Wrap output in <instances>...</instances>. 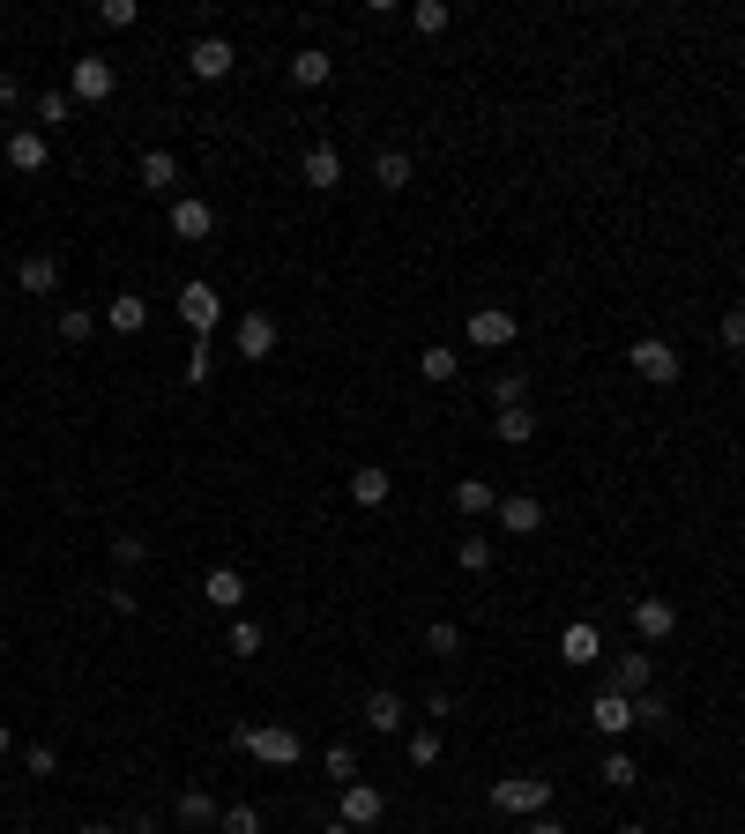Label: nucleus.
<instances>
[{
	"label": "nucleus",
	"mask_w": 745,
	"mask_h": 834,
	"mask_svg": "<svg viewBox=\"0 0 745 834\" xmlns=\"http://www.w3.org/2000/svg\"><path fill=\"white\" fill-rule=\"evenodd\" d=\"M231 745H239V753H254L261 767H298V761H306V745H298L291 723H239V731H231Z\"/></svg>",
	"instance_id": "f257e3e1"
},
{
	"label": "nucleus",
	"mask_w": 745,
	"mask_h": 834,
	"mask_svg": "<svg viewBox=\"0 0 745 834\" xmlns=\"http://www.w3.org/2000/svg\"><path fill=\"white\" fill-rule=\"evenodd\" d=\"M493 812L537 820V812H552V783L545 775H507V783H493Z\"/></svg>",
	"instance_id": "f03ea898"
},
{
	"label": "nucleus",
	"mask_w": 745,
	"mask_h": 834,
	"mask_svg": "<svg viewBox=\"0 0 745 834\" xmlns=\"http://www.w3.org/2000/svg\"><path fill=\"white\" fill-rule=\"evenodd\" d=\"M112 90H120V75H112V60H98V52H82V60H74V75H68V98H74V105H105Z\"/></svg>",
	"instance_id": "7ed1b4c3"
},
{
	"label": "nucleus",
	"mask_w": 745,
	"mask_h": 834,
	"mask_svg": "<svg viewBox=\"0 0 745 834\" xmlns=\"http://www.w3.org/2000/svg\"><path fill=\"white\" fill-rule=\"evenodd\" d=\"M179 320H187V328H195V344H209V328H217L224 320V298H217V284H187V291H179Z\"/></svg>",
	"instance_id": "20e7f679"
},
{
	"label": "nucleus",
	"mask_w": 745,
	"mask_h": 834,
	"mask_svg": "<svg viewBox=\"0 0 745 834\" xmlns=\"http://www.w3.org/2000/svg\"><path fill=\"white\" fill-rule=\"evenodd\" d=\"M463 336H470V350H507V344H515V336H522V320L507 314V306H477Z\"/></svg>",
	"instance_id": "39448f33"
},
{
	"label": "nucleus",
	"mask_w": 745,
	"mask_h": 834,
	"mask_svg": "<svg viewBox=\"0 0 745 834\" xmlns=\"http://www.w3.org/2000/svg\"><path fill=\"white\" fill-rule=\"evenodd\" d=\"M626 358H634V373H642V380H656V388H670V380H678V350H670L664 336H642Z\"/></svg>",
	"instance_id": "423d86ee"
},
{
	"label": "nucleus",
	"mask_w": 745,
	"mask_h": 834,
	"mask_svg": "<svg viewBox=\"0 0 745 834\" xmlns=\"http://www.w3.org/2000/svg\"><path fill=\"white\" fill-rule=\"evenodd\" d=\"M201 596H209V604H217V612H247V574H239V566H209V582H201Z\"/></svg>",
	"instance_id": "0eeeda50"
},
{
	"label": "nucleus",
	"mask_w": 745,
	"mask_h": 834,
	"mask_svg": "<svg viewBox=\"0 0 745 834\" xmlns=\"http://www.w3.org/2000/svg\"><path fill=\"white\" fill-rule=\"evenodd\" d=\"M187 68H195V82H224V75L239 68V52L224 46V38H195V52H187Z\"/></svg>",
	"instance_id": "6e6552de"
},
{
	"label": "nucleus",
	"mask_w": 745,
	"mask_h": 834,
	"mask_svg": "<svg viewBox=\"0 0 745 834\" xmlns=\"http://www.w3.org/2000/svg\"><path fill=\"white\" fill-rule=\"evenodd\" d=\"M589 723H596V731H604V737H626V731H634V701L604 686V693H596V701H589Z\"/></svg>",
	"instance_id": "1a4fd4ad"
},
{
	"label": "nucleus",
	"mask_w": 745,
	"mask_h": 834,
	"mask_svg": "<svg viewBox=\"0 0 745 834\" xmlns=\"http://www.w3.org/2000/svg\"><path fill=\"white\" fill-rule=\"evenodd\" d=\"M493 515H499V529H507V537H529V529H545V499L515 492V499H499Z\"/></svg>",
	"instance_id": "9d476101"
},
{
	"label": "nucleus",
	"mask_w": 745,
	"mask_h": 834,
	"mask_svg": "<svg viewBox=\"0 0 745 834\" xmlns=\"http://www.w3.org/2000/svg\"><path fill=\"white\" fill-rule=\"evenodd\" d=\"M670 626H678V604H670V596H642V604H634V634L642 641H670Z\"/></svg>",
	"instance_id": "9b49d317"
},
{
	"label": "nucleus",
	"mask_w": 745,
	"mask_h": 834,
	"mask_svg": "<svg viewBox=\"0 0 745 834\" xmlns=\"http://www.w3.org/2000/svg\"><path fill=\"white\" fill-rule=\"evenodd\" d=\"M135 187H149V195H172V187H179V157H172V149H142Z\"/></svg>",
	"instance_id": "f8f14e48"
},
{
	"label": "nucleus",
	"mask_w": 745,
	"mask_h": 834,
	"mask_svg": "<svg viewBox=\"0 0 745 834\" xmlns=\"http://www.w3.org/2000/svg\"><path fill=\"white\" fill-rule=\"evenodd\" d=\"M172 231L179 239H209V231H217V209H209L201 195H179L172 201Z\"/></svg>",
	"instance_id": "ddd939ff"
},
{
	"label": "nucleus",
	"mask_w": 745,
	"mask_h": 834,
	"mask_svg": "<svg viewBox=\"0 0 745 834\" xmlns=\"http://www.w3.org/2000/svg\"><path fill=\"white\" fill-rule=\"evenodd\" d=\"M612 693H626V701L656 693V663H648V656H619V663H612Z\"/></svg>",
	"instance_id": "4468645a"
},
{
	"label": "nucleus",
	"mask_w": 745,
	"mask_h": 834,
	"mask_svg": "<svg viewBox=\"0 0 745 834\" xmlns=\"http://www.w3.org/2000/svg\"><path fill=\"white\" fill-rule=\"evenodd\" d=\"M16 284H23L30 298H52L60 291V261H52V254H23V261H16Z\"/></svg>",
	"instance_id": "2eb2a0df"
},
{
	"label": "nucleus",
	"mask_w": 745,
	"mask_h": 834,
	"mask_svg": "<svg viewBox=\"0 0 745 834\" xmlns=\"http://www.w3.org/2000/svg\"><path fill=\"white\" fill-rule=\"evenodd\" d=\"M46 157H52V142L38 127H16V135H8V165H16V172H46Z\"/></svg>",
	"instance_id": "dca6fc26"
},
{
	"label": "nucleus",
	"mask_w": 745,
	"mask_h": 834,
	"mask_svg": "<svg viewBox=\"0 0 745 834\" xmlns=\"http://www.w3.org/2000/svg\"><path fill=\"white\" fill-rule=\"evenodd\" d=\"M306 187H314V195L344 187V157H336V142H314V149H306Z\"/></svg>",
	"instance_id": "f3484780"
},
{
	"label": "nucleus",
	"mask_w": 745,
	"mask_h": 834,
	"mask_svg": "<svg viewBox=\"0 0 745 834\" xmlns=\"http://www.w3.org/2000/svg\"><path fill=\"white\" fill-rule=\"evenodd\" d=\"M380 812H388V797H380L372 783H344V820H350V827H372Z\"/></svg>",
	"instance_id": "a211bd4d"
},
{
	"label": "nucleus",
	"mask_w": 745,
	"mask_h": 834,
	"mask_svg": "<svg viewBox=\"0 0 745 834\" xmlns=\"http://www.w3.org/2000/svg\"><path fill=\"white\" fill-rule=\"evenodd\" d=\"M388 492H396V477H388L380 463L350 469V499H358V507H388Z\"/></svg>",
	"instance_id": "6ab92c4d"
},
{
	"label": "nucleus",
	"mask_w": 745,
	"mask_h": 834,
	"mask_svg": "<svg viewBox=\"0 0 745 834\" xmlns=\"http://www.w3.org/2000/svg\"><path fill=\"white\" fill-rule=\"evenodd\" d=\"M231 336H239V358H269V350H276V320L269 314H247Z\"/></svg>",
	"instance_id": "aec40b11"
},
{
	"label": "nucleus",
	"mask_w": 745,
	"mask_h": 834,
	"mask_svg": "<svg viewBox=\"0 0 745 834\" xmlns=\"http://www.w3.org/2000/svg\"><path fill=\"white\" fill-rule=\"evenodd\" d=\"M105 328H112V336H142V328H149V306H142L135 291L112 298V306H105Z\"/></svg>",
	"instance_id": "412c9836"
},
{
	"label": "nucleus",
	"mask_w": 745,
	"mask_h": 834,
	"mask_svg": "<svg viewBox=\"0 0 745 834\" xmlns=\"http://www.w3.org/2000/svg\"><path fill=\"white\" fill-rule=\"evenodd\" d=\"M328 75H336V60H328V52H321V46H306V52H291V82H298V90H321Z\"/></svg>",
	"instance_id": "4be33fe9"
},
{
	"label": "nucleus",
	"mask_w": 745,
	"mask_h": 834,
	"mask_svg": "<svg viewBox=\"0 0 745 834\" xmlns=\"http://www.w3.org/2000/svg\"><path fill=\"white\" fill-rule=\"evenodd\" d=\"M172 812L187 820V827H217V820H224V805H217V797H209L201 783H195V790H179V805H172Z\"/></svg>",
	"instance_id": "5701e85b"
},
{
	"label": "nucleus",
	"mask_w": 745,
	"mask_h": 834,
	"mask_svg": "<svg viewBox=\"0 0 745 834\" xmlns=\"http://www.w3.org/2000/svg\"><path fill=\"white\" fill-rule=\"evenodd\" d=\"M366 723H372V731H380V737H388V731H403L410 715H403V701H396V693L380 686V693H366Z\"/></svg>",
	"instance_id": "b1692460"
},
{
	"label": "nucleus",
	"mask_w": 745,
	"mask_h": 834,
	"mask_svg": "<svg viewBox=\"0 0 745 834\" xmlns=\"http://www.w3.org/2000/svg\"><path fill=\"white\" fill-rule=\"evenodd\" d=\"M493 410H529V373H493Z\"/></svg>",
	"instance_id": "393cba45"
},
{
	"label": "nucleus",
	"mask_w": 745,
	"mask_h": 834,
	"mask_svg": "<svg viewBox=\"0 0 745 834\" xmlns=\"http://www.w3.org/2000/svg\"><path fill=\"white\" fill-rule=\"evenodd\" d=\"M596 648H604V634H596L589 618H582V626H567V634H559V656H567V663H596Z\"/></svg>",
	"instance_id": "a878e982"
},
{
	"label": "nucleus",
	"mask_w": 745,
	"mask_h": 834,
	"mask_svg": "<svg viewBox=\"0 0 745 834\" xmlns=\"http://www.w3.org/2000/svg\"><path fill=\"white\" fill-rule=\"evenodd\" d=\"M493 440L529 447V440H537V417H529V410H499V417H493Z\"/></svg>",
	"instance_id": "bb28decb"
},
{
	"label": "nucleus",
	"mask_w": 745,
	"mask_h": 834,
	"mask_svg": "<svg viewBox=\"0 0 745 834\" xmlns=\"http://www.w3.org/2000/svg\"><path fill=\"white\" fill-rule=\"evenodd\" d=\"M372 179H380L388 195H403V187H410V157H403V149H380V157H372Z\"/></svg>",
	"instance_id": "cd10ccee"
},
{
	"label": "nucleus",
	"mask_w": 745,
	"mask_h": 834,
	"mask_svg": "<svg viewBox=\"0 0 745 834\" xmlns=\"http://www.w3.org/2000/svg\"><path fill=\"white\" fill-rule=\"evenodd\" d=\"M455 507H463V515H493V507H499V492L485 485V477H463V485H455Z\"/></svg>",
	"instance_id": "c85d7f7f"
},
{
	"label": "nucleus",
	"mask_w": 745,
	"mask_h": 834,
	"mask_svg": "<svg viewBox=\"0 0 745 834\" xmlns=\"http://www.w3.org/2000/svg\"><path fill=\"white\" fill-rule=\"evenodd\" d=\"M52 328H60V344H90V336H98V314H82V306H60V320H52Z\"/></svg>",
	"instance_id": "c756f323"
},
{
	"label": "nucleus",
	"mask_w": 745,
	"mask_h": 834,
	"mask_svg": "<svg viewBox=\"0 0 745 834\" xmlns=\"http://www.w3.org/2000/svg\"><path fill=\"white\" fill-rule=\"evenodd\" d=\"M596 775H604L612 790H634V783H642V767H634V753H619V745L604 753V767H596Z\"/></svg>",
	"instance_id": "7c9ffc66"
},
{
	"label": "nucleus",
	"mask_w": 745,
	"mask_h": 834,
	"mask_svg": "<svg viewBox=\"0 0 745 834\" xmlns=\"http://www.w3.org/2000/svg\"><path fill=\"white\" fill-rule=\"evenodd\" d=\"M455 366H463V358H455L447 344H425V350H418V373H425V380H455Z\"/></svg>",
	"instance_id": "2f4dec72"
},
{
	"label": "nucleus",
	"mask_w": 745,
	"mask_h": 834,
	"mask_svg": "<svg viewBox=\"0 0 745 834\" xmlns=\"http://www.w3.org/2000/svg\"><path fill=\"white\" fill-rule=\"evenodd\" d=\"M74 120V98L68 90H46V98H38V135H46V127H68Z\"/></svg>",
	"instance_id": "473e14b6"
},
{
	"label": "nucleus",
	"mask_w": 745,
	"mask_h": 834,
	"mask_svg": "<svg viewBox=\"0 0 745 834\" xmlns=\"http://www.w3.org/2000/svg\"><path fill=\"white\" fill-rule=\"evenodd\" d=\"M425 648H433V656H455V648H463V626H455V618H433V626H425Z\"/></svg>",
	"instance_id": "72a5a7b5"
},
{
	"label": "nucleus",
	"mask_w": 745,
	"mask_h": 834,
	"mask_svg": "<svg viewBox=\"0 0 745 834\" xmlns=\"http://www.w3.org/2000/svg\"><path fill=\"white\" fill-rule=\"evenodd\" d=\"M403 761H410V767H433V761H440V731H410Z\"/></svg>",
	"instance_id": "f704fd0d"
},
{
	"label": "nucleus",
	"mask_w": 745,
	"mask_h": 834,
	"mask_svg": "<svg viewBox=\"0 0 745 834\" xmlns=\"http://www.w3.org/2000/svg\"><path fill=\"white\" fill-rule=\"evenodd\" d=\"M634 723H648V731H670V701H664V693H642V701H634Z\"/></svg>",
	"instance_id": "c9c22d12"
},
{
	"label": "nucleus",
	"mask_w": 745,
	"mask_h": 834,
	"mask_svg": "<svg viewBox=\"0 0 745 834\" xmlns=\"http://www.w3.org/2000/svg\"><path fill=\"white\" fill-rule=\"evenodd\" d=\"M231 656H261V626H254V618H231Z\"/></svg>",
	"instance_id": "e433bc0d"
},
{
	"label": "nucleus",
	"mask_w": 745,
	"mask_h": 834,
	"mask_svg": "<svg viewBox=\"0 0 745 834\" xmlns=\"http://www.w3.org/2000/svg\"><path fill=\"white\" fill-rule=\"evenodd\" d=\"M328 783H358V753H350V745H328Z\"/></svg>",
	"instance_id": "4c0bfd02"
},
{
	"label": "nucleus",
	"mask_w": 745,
	"mask_h": 834,
	"mask_svg": "<svg viewBox=\"0 0 745 834\" xmlns=\"http://www.w3.org/2000/svg\"><path fill=\"white\" fill-rule=\"evenodd\" d=\"M455 559L470 566V574H485V566H493V537H463L455 544Z\"/></svg>",
	"instance_id": "58836bf2"
},
{
	"label": "nucleus",
	"mask_w": 745,
	"mask_h": 834,
	"mask_svg": "<svg viewBox=\"0 0 745 834\" xmlns=\"http://www.w3.org/2000/svg\"><path fill=\"white\" fill-rule=\"evenodd\" d=\"M217 827H224V834H261V812H254V805H224Z\"/></svg>",
	"instance_id": "ea45409f"
},
{
	"label": "nucleus",
	"mask_w": 745,
	"mask_h": 834,
	"mask_svg": "<svg viewBox=\"0 0 745 834\" xmlns=\"http://www.w3.org/2000/svg\"><path fill=\"white\" fill-rule=\"evenodd\" d=\"M410 23H418L425 38H440V30H447V8H440V0H418V8H410Z\"/></svg>",
	"instance_id": "a19ab883"
},
{
	"label": "nucleus",
	"mask_w": 745,
	"mask_h": 834,
	"mask_svg": "<svg viewBox=\"0 0 745 834\" xmlns=\"http://www.w3.org/2000/svg\"><path fill=\"white\" fill-rule=\"evenodd\" d=\"M209 373H217V350L195 344V358H187V388H209Z\"/></svg>",
	"instance_id": "79ce46f5"
},
{
	"label": "nucleus",
	"mask_w": 745,
	"mask_h": 834,
	"mask_svg": "<svg viewBox=\"0 0 745 834\" xmlns=\"http://www.w3.org/2000/svg\"><path fill=\"white\" fill-rule=\"evenodd\" d=\"M98 23H105V30H127V23H135V0H105Z\"/></svg>",
	"instance_id": "37998d69"
},
{
	"label": "nucleus",
	"mask_w": 745,
	"mask_h": 834,
	"mask_svg": "<svg viewBox=\"0 0 745 834\" xmlns=\"http://www.w3.org/2000/svg\"><path fill=\"white\" fill-rule=\"evenodd\" d=\"M112 559H120V566H142L149 544H142V537H112Z\"/></svg>",
	"instance_id": "c03bdc74"
},
{
	"label": "nucleus",
	"mask_w": 745,
	"mask_h": 834,
	"mask_svg": "<svg viewBox=\"0 0 745 834\" xmlns=\"http://www.w3.org/2000/svg\"><path fill=\"white\" fill-rule=\"evenodd\" d=\"M23 767H30V775H52V767H60V753H52V745H30Z\"/></svg>",
	"instance_id": "a18cd8bd"
},
{
	"label": "nucleus",
	"mask_w": 745,
	"mask_h": 834,
	"mask_svg": "<svg viewBox=\"0 0 745 834\" xmlns=\"http://www.w3.org/2000/svg\"><path fill=\"white\" fill-rule=\"evenodd\" d=\"M723 344L745 350V306H731V314H723Z\"/></svg>",
	"instance_id": "49530a36"
},
{
	"label": "nucleus",
	"mask_w": 745,
	"mask_h": 834,
	"mask_svg": "<svg viewBox=\"0 0 745 834\" xmlns=\"http://www.w3.org/2000/svg\"><path fill=\"white\" fill-rule=\"evenodd\" d=\"M522 834H567V827H559L552 812H537V820H529V827H522Z\"/></svg>",
	"instance_id": "de8ad7c7"
},
{
	"label": "nucleus",
	"mask_w": 745,
	"mask_h": 834,
	"mask_svg": "<svg viewBox=\"0 0 745 834\" xmlns=\"http://www.w3.org/2000/svg\"><path fill=\"white\" fill-rule=\"evenodd\" d=\"M16 98H23V90H16V75L0 68V112H8V105H16Z\"/></svg>",
	"instance_id": "09e8293b"
},
{
	"label": "nucleus",
	"mask_w": 745,
	"mask_h": 834,
	"mask_svg": "<svg viewBox=\"0 0 745 834\" xmlns=\"http://www.w3.org/2000/svg\"><path fill=\"white\" fill-rule=\"evenodd\" d=\"M8 753H16V731H8V723H0V761H8Z\"/></svg>",
	"instance_id": "8fccbe9b"
},
{
	"label": "nucleus",
	"mask_w": 745,
	"mask_h": 834,
	"mask_svg": "<svg viewBox=\"0 0 745 834\" xmlns=\"http://www.w3.org/2000/svg\"><path fill=\"white\" fill-rule=\"evenodd\" d=\"M321 834H358V827H350V820H328V827Z\"/></svg>",
	"instance_id": "3c124183"
},
{
	"label": "nucleus",
	"mask_w": 745,
	"mask_h": 834,
	"mask_svg": "<svg viewBox=\"0 0 745 834\" xmlns=\"http://www.w3.org/2000/svg\"><path fill=\"white\" fill-rule=\"evenodd\" d=\"M82 834H112V827H82Z\"/></svg>",
	"instance_id": "603ef678"
},
{
	"label": "nucleus",
	"mask_w": 745,
	"mask_h": 834,
	"mask_svg": "<svg viewBox=\"0 0 745 834\" xmlns=\"http://www.w3.org/2000/svg\"><path fill=\"white\" fill-rule=\"evenodd\" d=\"M619 834H648V827H619Z\"/></svg>",
	"instance_id": "864d4df0"
},
{
	"label": "nucleus",
	"mask_w": 745,
	"mask_h": 834,
	"mask_svg": "<svg viewBox=\"0 0 745 834\" xmlns=\"http://www.w3.org/2000/svg\"><path fill=\"white\" fill-rule=\"evenodd\" d=\"M135 834H149V827H135Z\"/></svg>",
	"instance_id": "5fc2aeb1"
}]
</instances>
